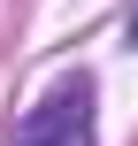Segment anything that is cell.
<instances>
[{"mask_svg":"<svg viewBox=\"0 0 138 146\" xmlns=\"http://www.w3.org/2000/svg\"><path fill=\"white\" fill-rule=\"evenodd\" d=\"M15 146H92V77H61L15 123Z\"/></svg>","mask_w":138,"mask_h":146,"instance_id":"1","label":"cell"}]
</instances>
